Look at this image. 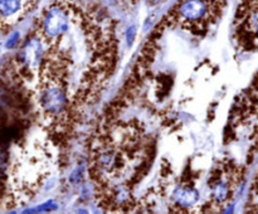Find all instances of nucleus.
I'll return each instance as SVG.
<instances>
[{"label":"nucleus","instance_id":"1","mask_svg":"<svg viewBox=\"0 0 258 214\" xmlns=\"http://www.w3.org/2000/svg\"><path fill=\"white\" fill-rule=\"evenodd\" d=\"M68 18L64 10L59 7H52L45 13L43 19V28L48 37H59L67 30Z\"/></svg>","mask_w":258,"mask_h":214},{"label":"nucleus","instance_id":"2","mask_svg":"<svg viewBox=\"0 0 258 214\" xmlns=\"http://www.w3.org/2000/svg\"><path fill=\"white\" fill-rule=\"evenodd\" d=\"M207 9L204 0H185L179 7V14L189 22H196L207 14Z\"/></svg>","mask_w":258,"mask_h":214},{"label":"nucleus","instance_id":"3","mask_svg":"<svg viewBox=\"0 0 258 214\" xmlns=\"http://www.w3.org/2000/svg\"><path fill=\"white\" fill-rule=\"evenodd\" d=\"M19 57L22 59L23 64L28 65V67L38 65V63L40 62V57H42V45H40L39 40L35 39V38L28 40L23 45Z\"/></svg>","mask_w":258,"mask_h":214},{"label":"nucleus","instance_id":"4","mask_svg":"<svg viewBox=\"0 0 258 214\" xmlns=\"http://www.w3.org/2000/svg\"><path fill=\"white\" fill-rule=\"evenodd\" d=\"M43 107L48 110L49 112H59L64 105V95L62 91L57 87L49 88L43 93L42 97Z\"/></svg>","mask_w":258,"mask_h":214},{"label":"nucleus","instance_id":"5","mask_svg":"<svg viewBox=\"0 0 258 214\" xmlns=\"http://www.w3.org/2000/svg\"><path fill=\"white\" fill-rule=\"evenodd\" d=\"M198 198V191L193 188H179L174 194V199H175L176 203L181 206H185V208L194 205Z\"/></svg>","mask_w":258,"mask_h":214},{"label":"nucleus","instance_id":"6","mask_svg":"<svg viewBox=\"0 0 258 214\" xmlns=\"http://www.w3.org/2000/svg\"><path fill=\"white\" fill-rule=\"evenodd\" d=\"M20 0H2L0 2V10L4 17L13 15L20 9Z\"/></svg>","mask_w":258,"mask_h":214},{"label":"nucleus","instance_id":"7","mask_svg":"<svg viewBox=\"0 0 258 214\" xmlns=\"http://www.w3.org/2000/svg\"><path fill=\"white\" fill-rule=\"evenodd\" d=\"M228 186L224 183H218L213 186V190H212V194H213L214 199L219 201H224L228 196Z\"/></svg>","mask_w":258,"mask_h":214},{"label":"nucleus","instance_id":"8","mask_svg":"<svg viewBox=\"0 0 258 214\" xmlns=\"http://www.w3.org/2000/svg\"><path fill=\"white\" fill-rule=\"evenodd\" d=\"M135 35H136V28L135 27H130L126 32V40H127V44L131 45L135 40Z\"/></svg>","mask_w":258,"mask_h":214},{"label":"nucleus","instance_id":"9","mask_svg":"<svg viewBox=\"0 0 258 214\" xmlns=\"http://www.w3.org/2000/svg\"><path fill=\"white\" fill-rule=\"evenodd\" d=\"M18 38H19V33H14V34L10 37V39L7 42V47L8 48L14 47V45L17 44V42H18Z\"/></svg>","mask_w":258,"mask_h":214}]
</instances>
